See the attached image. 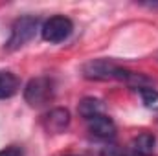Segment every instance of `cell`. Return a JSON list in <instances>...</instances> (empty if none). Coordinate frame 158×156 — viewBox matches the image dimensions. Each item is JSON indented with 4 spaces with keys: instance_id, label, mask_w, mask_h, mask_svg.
<instances>
[{
    "instance_id": "1",
    "label": "cell",
    "mask_w": 158,
    "mask_h": 156,
    "mask_svg": "<svg viewBox=\"0 0 158 156\" xmlns=\"http://www.w3.org/2000/svg\"><path fill=\"white\" fill-rule=\"evenodd\" d=\"M81 72L90 81H112V79L129 81L131 74H132V72L121 68L119 64H116L110 59H94V61L83 64Z\"/></svg>"
},
{
    "instance_id": "10",
    "label": "cell",
    "mask_w": 158,
    "mask_h": 156,
    "mask_svg": "<svg viewBox=\"0 0 158 156\" xmlns=\"http://www.w3.org/2000/svg\"><path fill=\"white\" fill-rule=\"evenodd\" d=\"M138 94H140V97H142V103H143L147 109L158 110V90L156 88H153V86L142 88V90H138Z\"/></svg>"
},
{
    "instance_id": "9",
    "label": "cell",
    "mask_w": 158,
    "mask_h": 156,
    "mask_svg": "<svg viewBox=\"0 0 158 156\" xmlns=\"http://www.w3.org/2000/svg\"><path fill=\"white\" fill-rule=\"evenodd\" d=\"M77 110L85 119H90V117H96L99 114H105V105H103V101H99L96 97H85L79 101Z\"/></svg>"
},
{
    "instance_id": "4",
    "label": "cell",
    "mask_w": 158,
    "mask_h": 156,
    "mask_svg": "<svg viewBox=\"0 0 158 156\" xmlns=\"http://www.w3.org/2000/svg\"><path fill=\"white\" fill-rule=\"evenodd\" d=\"M53 81L50 77H35L31 79L26 88H24V99L26 103H30L31 107H42L46 103H50L53 99Z\"/></svg>"
},
{
    "instance_id": "2",
    "label": "cell",
    "mask_w": 158,
    "mask_h": 156,
    "mask_svg": "<svg viewBox=\"0 0 158 156\" xmlns=\"http://www.w3.org/2000/svg\"><path fill=\"white\" fill-rule=\"evenodd\" d=\"M39 30L40 28H39V18L37 17L26 15V17L17 18L13 22V26H11V35H9V39L6 42V48L9 51L19 50L20 46H24L26 42H30L33 39Z\"/></svg>"
},
{
    "instance_id": "6",
    "label": "cell",
    "mask_w": 158,
    "mask_h": 156,
    "mask_svg": "<svg viewBox=\"0 0 158 156\" xmlns=\"http://www.w3.org/2000/svg\"><path fill=\"white\" fill-rule=\"evenodd\" d=\"M86 127H88V132L92 136L101 138V140H109L116 134V123L107 114H99L96 117L86 119Z\"/></svg>"
},
{
    "instance_id": "8",
    "label": "cell",
    "mask_w": 158,
    "mask_h": 156,
    "mask_svg": "<svg viewBox=\"0 0 158 156\" xmlns=\"http://www.w3.org/2000/svg\"><path fill=\"white\" fill-rule=\"evenodd\" d=\"M20 88V81L13 72L0 70V99L13 97Z\"/></svg>"
},
{
    "instance_id": "13",
    "label": "cell",
    "mask_w": 158,
    "mask_h": 156,
    "mask_svg": "<svg viewBox=\"0 0 158 156\" xmlns=\"http://www.w3.org/2000/svg\"><path fill=\"white\" fill-rule=\"evenodd\" d=\"M70 156H74V154H70Z\"/></svg>"
},
{
    "instance_id": "3",
    "label": "cell",
    "mask_w": 158,
    "mask_h": 156,
    "mask_svg": "<svg viewBox=\"0 0 158 156\" xmlns=\"http://www.w3.org/2000/svg\"><path fill=\"white\" fill-rule=\"evenodd\" d=\"M74 31V24L68 17L64 15H55L50 17L42 26H40V37L50 42V44H59L66 40Z\"/></svg>"
},
{
    "instance_id": "7",
    "label": "cell",
    "mask_w": 158,
    "mask_h": 156,
    "mask_svg": "<svg viewBox=\"0 0 158 156\" xmlns=\"http://www.w3.org/2000/svg\"><path fill=\"white\" fill-rule=\"evenodd\" d=\"M156 138L151 132H142L131 142V153L134 156H151L155 153Z\"/></svg>"
},
{
    "instance_id": "12",
    "label": "cell",
    "mask_w": 158,
    "mask_h": 156,
    "mask_svg": "<svg viewBox=\"0 0 158 156\" xmlns=\"http://www.w3.org/2000/svg\"><path fill=\"white\" fill-rule=\"evenodd\" d=\"M101 156H123V153H121V149H119L118 145L109 143V145H105V147H103Z\"/></svg>"
},
{
    "instance_id": "5",
    "label": "cell",
    "mask_w": 158,
    "mask_h": 156,
    "mask_svg": "<svg viewBox=\"0 0 158 156\" xmlns=\"http://www.w3.org/2000/svg\"><path fill=\"white\" fill-rule=\"evenodd\" d=\"M70 125V112L63 107H55L42 116V127L50 134H61Z\"/></svg>"
},
{
    "instance_id": "11",
    "label": "cell",
    "mask_w": 158,
    "mask_h": 156,
    "mask_svg": "<svg viewBox=\"0 0 158 156\" xmlns=\"http://www.w3.org/2000/svg\"><path fill=\"white\" fill-rule=\"evenodd\" d=\"M0 156H24V151L19 145H7L0 151Z\"/></svg>"
}]
</instances>
